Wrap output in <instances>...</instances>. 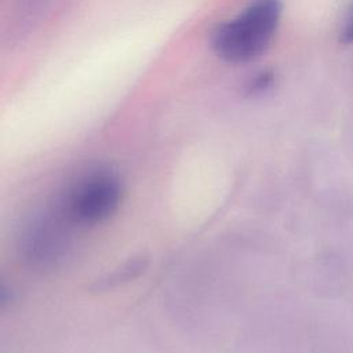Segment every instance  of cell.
<instances>
[{
    "label": "cell",
    "instance_id": "cell-1",
    "mask_svg": "<svg viewBox=\"0 0 353 353\" xmlns=\"http://www.w3.org/2000/svg\"><path fill=\"white\" fill-rule=\"evenodd\" d=\"M280 15V0H252L237 17L214 29L211 34L214 52L230 63L256 59L272 43Z\"/></svg>",
    "mask_w": 353,
    "mask_h": 353
},
{
    "label": "cell",
    "instance_id": "cell-2",
    "mask_svg": "<svg viewBox=\"0 0 353 353\" xmlns=\"http://www.w3.org/2000/svg\"><path fill=\"white\" fill-rule=\"evenodd\" d=\"M123 196L116 172L98 167L74 181L58 201L57 214L72 225L92 226L110 218Z\"/></svg>",
    "mask_w": 353,
    "mask_h": 353
},
{
    "label": "cell",
    "instance_id": "cell-3",
    "mask_svg": "<svg viewBox=\"0 0 353 353\" xmlns=\"http://www.w3.org/2000/svg\"><path fill=\"white\" fill-rule=\"evenodd\" d=\"M65 221L58 215H40L30 221L19 237L22 258L32 266L47 268L63 258L68 250Z\"/></svg>",
    "mask_w": 353,
    "mask_h": 353
},
{
    "label": "cell",
    "instance_id": "cell-4",
    "mask_svg": "<svg viewBox=\"0 0 353 353\" xmlns=\"http://www.w3.org/2000/svg\"><path fill=\"white\" fill-rule=\"evenodd\" d=\"M146 268V261L145 259H134L128 263H125L121 269H117L114 273H110L109 276H106L103 279V281H98V285L95 288L103 290L108 287H113L116 284L124 283L127 280H131L134 277H137L139 273H142Z\"/></svg>",
    "mask_w": 353,
    "mask_h": 353
},
{
    "label": "cell",
    "instance_id": "cell-5",
    "mask_svg": "<svg viewBox=\"0 0 353 353\" xmlns=\"http://www.w3.org/2000/svg\"><path fill=\"white\" fill-rule=\"evenodd\" d=\"M14 299L11 288L4 283V280L0 279V310L8 306Z\"/></svg>",
    "mask_w": 353,
    "mask_h": 353
},
{
    "label": "cell",
    "instance_id": "cell-6",
    "mask_svg": "<svg viewBox=\"0 0 353 353\" xmlns=\"http://www.w3.org/2000/svg\"><path fill=\"white\" fill-rule=\"evenodd\" d=\"M341 40L346 44H352L353 43V8L346 19V23L342 29V33H341Z\"/></svg>",
    "mask_w": 353,
    "mask_h": 353
}]
</instances>
